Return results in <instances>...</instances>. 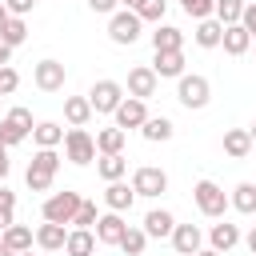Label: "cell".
Wrapping results in <instances>:
<instances>
[{"mask_svg":"<svg viewBox=\"0 0 256 256\" xmlns=\"http://www.w3.org/2000/svg\"><path fill=\"white\" fill-rule=\"evenodd\" d=\"M140 36H144V20H140L136 8H120V12L108 16V40H112V44L128 48V44H136Z\"/></svg>","mask_w":256,"mask_h":256,"instance_id":"6da1fadb","label":"cell"},{"mask_svg":"<svg viewBox=\"0 0 256 256\" xmlns=\"http://www.w3.org/2000/svg\"><path fill=\"white\" fill-rule=\"evenodd\" d=\"M192 200H196V208H200L208 220H224V212L232 208L228 192H224L216 180H196V188H192Z\"/></svg>","mask_w":256,"mask_h":256,"instance_id":"7a4b0ae2","label":"cell"},{"mask_svg":"<svg viewBox=\"0 0 256 256\" xmlns=\"http://www.w3.org/2000/svg\"><path fill=\"white\" fill-rule=\"evenodd\" d=\"M80 204H84V196H80V192H72V188H64V192H52V196L44 200L40 216H44V220H52V224H72V220H76V212H80Z\"/></svg>","mask_w":256,"mask_h":256,"instance_id":"3957f363","label":"cell"},{"mask_svg":"<svg viewBox=\"0 0 256 256\" xmlns=\"http://www.w3.org/2000/svg\"><path fill=\"white\" fill-rule=\"evenodd\" d=\"M176 100H180L188 112H200V108H208V100H212V84H208L204 76H196V72H192V76L184 72V76L176 80Z\"/></svg>","mask_w":256,"mask_h":256,"instance_id":"277c9868","label":"cell"},{"mask_svg":"<svg viewBox=\"0 0 256 256\" xmlns=\"http://www.w3.org/2000/svg\"><path fill=\"white\" fill-rule=\"evenodd\" d=\"M100 152H96V136L88 132V128H68L64 132V160H72V164H92Z\"/></svg>","mask_w":256,"mask_h":256,"instance_id":"5b68a950","label":"cell"},{"mask_svg":"<svg viewBox=\"0 0 256 256\" xmlns=\"http://www.w3.org/2000/svg\"><path fill=\"white\" fill-rule=\"evenodd\" d=\"M32 128H36V124H32V112L16 104V108H8V116L0 120V140H4L8 148H16V144H24V140L32 136Z\"/></svg>","mask_w":256,"mask_h":256,"instance_id":"8992f818","label":"cell"},{"mask_svg":"<svg viewBox=\"0 0 256 256\" xmlns=\"http://www.w3.org/2000/svg\"><path fill=\"white\" fill-rule=\"evenodd\" d=\"M132 188H136V196L156 200V196H164V192H168V172H164V168H156V164H140V168L132 172Z\"/></svg>","mask_w":256,"mask_h":256,"instance_id":"52a82bcc","label":"cell"},{"mask_svg":"<svg viewBox=\"0 0 256 256\" xmlns=\"http://www.w3.org/2000/svg\"><path fill=\"white\" fill-rule=\"evenodd\" d=\"M88 100H92V112L112 116V112L120 108V100H124V84H120V80H96L92 92H88Z\"/></svg>","mask_w":256,"mask_h":256,"instance_id":"ba28073f","label":"cell"},{"mask_svg":"<svg viewBox=\"0 0 256 256\" xmlns=\"http://www.w3.org/2000/svg\"><path fill=\"white\" fill-rule=\"evenodd\" d=\"M64 80H68V68L60 60H40L32 68V84L40 92H64Z\"/></svg>","mask_w":256,"mask_h":256,"instance_id":"9c48e42d","label":"cell"},{"mask_svg":"<svg viewBox=\"0 0 256 256\" xmlns=\"http://www.w3.org/2000/svg\"><path fill=\"white\" fill-rule=\"evenodd\" d=\"M156 88H160V76L152 72V64H136L128 72V96L148 100V96H156Z\"/></svg>","mask_w":256,"mask_h":256,"instance_id":"30bf717a","label":"cell"},{"mask_svg":"<svg viewBox=\"0 0 256 256\" xmlns=\"http://www.w3.org/2000/svg\"><path fill=\"white\" fill-rule=\"evenodd\" d=\"M112 116H116V128H124V132H128V128H140V124L148 120V100L124 96V100H120V108H116Z\"/></svg>","mask_w":256,"mask_h":256,"instance_id":"8fae6325","label":"cell"},{"mask_svg":"<svg viewBox=\"0 0 256 256\" xmlns=\"http://www.w3.org/2000/svg\"><path fill=\"white\" fill-rule=\"evenodd\" d=\"M168 240H172V248H176V256H196V252L204 248V232H200L196 224H176Z\"/></svg>","mask_w":256,"mask_h":256,"instance_id":"7c38bea8","label":"cell"},{"mask_svg":"<svg viewBox=\"0 0 256 256\" xmlns=\"http://www.w3.org/2000/svg\"><path fill=\"white\" fill-rule=\"evenodd\" d=\"M92 232H96V240H100V244H120V236L128 232L124 212H112V208H108V212L96 220V228H92Z\"/></svg>","mask_w":256,"mask_h":256,"instance_id":"4fadbf2b","label":"cell"},{"mask_svg":"<svg viewBox=\"0 0 256 256\" xmlns=\"http://www.w3.org/2000/svg\"><path fill=\"white\" fill-rule=\"evenodd\" d=\"M152 72H156L160 80H180V76H184V48H176V52H156Z\"/></svg>","mask_w":256,"mask_h":256,"instance_id":"5bb4252c","label":"cell"},{"mask_svg":"<svg viewBox=\"0 0 256 256\" xmlns=\"http://www.w3.org/2000/svg\"><path fill=\"white\" fill-rule=\"evenodd\" d=\"M92 116L96 112H92L88 96H64V120H68V128H88Z\"/></svg>","mask_w":256,"mask_h":256,"instance_id":"9a60e30c","label":"cell"},{"mask_svg":"<svg viewBox=\"0 0 256 256\" xmlns=\"http://www.w3.org/2000/svg\"><path fill=\"white\" fill-rule=\"evenodd\" d=\"M132 200H136V188H132V184H124V180H108V188H104V208H112V212H128Z\"/></svg>","mask_w":256,"mask_h":256,"instance_id":"2e32d148","label":"cell"},{"mask_svg":"<svg viewBox=\"0 0 256 256\" xmlns=\"http://www.w3.org/2000/svg\"><path fill=\"white\" fill-rule=\"evenodd\" d=\"M144 232H148V240H164V236H172V228H176V216L168 212V208H152L148 216H144V224H140Z\"/></svg>","mask_w":256,"mask_h":256,"instance_id":"e0dca14e","label":"cell"},{"mask_svg":"<svg viewBox=\"0 0 256 256\" xmlns=\"http://www.w3.org/2000/svg\"><path fill=\"white\" fill-rule=\"evenodd\" d=\"M220 48H224L228 56H244V52L252 48V32H248L244 24H224V40H220Z\"/></svg>","mask_w":256,"mask_h":256,"instance_id":"ac0fdd59","label":"cell"},{"mask_svg":"<svg viewBox=\"0 0 256 256\" xmlns=\"http://www.w3.org/2000/svg\"><path fill=\"white\" fill-rule=\"evenodd\" d=\"M252 148H256V144H252V132H248V128H228V132H224V156L248 160Z\"/></svg>","mask_w":256,"mask_h":256,"instance_id":"d6986e66","label":"cell"},{"mask_svg":"<svg viewBox=\"0 0 256 256\" xmlns=\"http://www.w3.org/2000/svg\"><path fill=\"white\" fill-rule=\"evenodd\" d=\"M96 232L92 228H68V240H64V252L68 256H92L96 252Z\"/></svg>","mask_w":256,"mask_h":256,"instance_id":"ffe728a7","label":"cell"},{"mask_svg":"<svg viewBox=\"0 0 256 256\" xmlns=\"http://www.w3.org/2000/svg\"><path fill=\"white\" fill-rule=\"evenodd\" d=\"M64 240H68V228H64V224L44 220V224L36 228V244H40L44 252H64Z\"/></svg>","mask_w":256,"mask_h":256,"instance_id":"44dd1931","label":"cell"},{"mask_svg":"<svg viewBox=\"0 0 256 256\" xmlns=\"http://www.w3.org/2000/svg\"><path fill=\"white\" fill-rule=\"evenodd\" d=\"M192 40H196L200 48H220V40H224V24H220L216 16H208V20H196V32H192Z\"/></svg>","mask_w":256,"mask_h":256,"instance_id":"7402d4cb","label":"cell"},{"mask_svg":"<svg viewBox=\"0 0 256 256\" xmlns=\"http://www.w3.org/2000/svg\"><path fill=\"white\" fill-rule=\"evenodd\" d=\"M172 132H176V124H172L168 116H148V120L140 124V136H144L148 144H164V140H172Z\"/></svg>","mask_w":256,"mask_h":256,"instance_id":"603a6c76","label":"cell"},{"mask_svg":"<svg viewBox=\"0 0 256 256\" xmlns=\"http://www.w3.org/2000/svg\"><path fill=\"white\" fill-rule=\"evenodd\" d=\"M208 244H212L216 252H228V248H236V244H240V228H236V224H228V220H220V224H212V228H208Z\"/></svg>","mask_w":256,"mask_h":256,"instance_id":"cb8c5ba5","label":"cell"},{"mask_svg":"<svg viewBox=\"0 0 256 256\" xmlns=\"http://www.w3.org/2000/svg\"><path fill=\"white\" fill-rule=\"evenodd\" d=\"M152 48H156V52H176V48H184V32H180L176 24H156Z\"/></svg>","mask_w":256,"mask_h":256,"instance_id":"d4e9b609","label":"cell"},{"mask_svg":"<svg viewBox=\"0 0 256 256\" xmlns=\"http://www.w3.org/2000/svg\"><path fill=\"white\" fill-rule=\"evenodd\" d=\"M32 144H36V148H60V144H64V128H60L56 120H40V124L32 128Z\"/></svg>","mask_w":256,"mask_h":256,"instance_id":"484cf974","label":"cell"},{"mask_svg":"<svg viewBox=\"0 0 256 256\" xmlns=\"http://www.w3.org/2000/svg\"><path fill=\"white\" fill-rule=\"evenodd\" d=\"M96 172H100V180H104V184H108V180H124V172H128V160H124V152L96 156Z\"/></svg>","mask_w":256,"mask_h":256,"instance_id":"4316f807","label":"cell"},{"mask_svg":"<svg viewBox=\"0 0 256 256\" xmlns=\"http://www.w3.org/2000/svg\"><path fill=\"white\" fill-rule=\"evenodd\" d=\"M0 236H4V244H8L12 252H32V244H36V232H32L28 224H12V228H4Z\"/></svg>","mask_w":256,"mask_h":256,"instance_id":"83f0119b","label":"cell"},{"mask_svg":"<svg viewBox=\"0 0 256 256\" xmlns=\"http://www.w3.org/2000/svg\"><path fill=\"white\" fill-rule=\"evenodd\" d=\"M228 200H232V208H236V212L252 216V212H256V180H240V184L232 188V196H228Z\"/></svg>","mask_w":256,"mask_h":256,"instance_id":"f1b7e54d","label":"cell"},{"mask_svg":"<svg viewBox=\"0 0 256 256\" xmlns=\"http://www.w3.org/2000/svg\"><path fill=\"white\" fill-rule=\"evenodd\" d=\"M124 140H128L124 128H116V124H112V128H100V132H96V152H100V156H108V152H124Z\"/></svg>","mask_w":256,"mask_h":256,"instance_id":"f546056e","label":"cell"},{"mask_svg":"<svg viewBox=\"0 0 256 256\" xmlns=\"http://www.w3.org/2000/svg\"><path fill=\"white\" fill-rule=\"evenodd\" d=\"M124 256H144V248H148V232L144 228H136V224H128V232L120 236V244H116Z\"/></svg>","mask_w":256,"mask_h":256,"instance_id":"4dcf8cb0","label":"cell"},{"mask_svg":"<svg viewBox=\"0 0 256 256\" xmlns=\"http://www.w3.org/2000/svg\"><path fill=\"white\" fill-rule=\"evenodd\" d=\"M0 40H4L8 48H20V44L28 40V24H24V16H8V24L0 28Z\"/></svg>","mask_w":256,"mask_h":256,"instance_id":"1f68e13d","label":"cell"},{"mask_svg":"<svg viewBox=\"0 0 256 256\" xmlns=\"http://www.w3.org/2000/svg\"><path fill=\"white\" fill-rule=\"evenodd\" d=\"M28 168L56 176V172H60V152H56V148H36V156H32V164H28Z\"/></svg>","mask_w":256,"mask_h":256,"instance_id":"d6a6232c","label":"cell"},{"mask_svg":"<svg viewBox=\"0 0 256 256\" xmlns=\"http://www.w3.org/2000/svg\"><path fill=\"white\" fill-rule=\"evenodd\" d=\"M244 4H248V0H216V20H220V24H240Z\"/></svg>","mask_w":256,"mask_h":256,"instance_id":"836d02e7","label":"cell"},{"mask_svg":"<svg viewBox=\"0 0 256 256\" xmlns=\"http://www.w3.org/2000/svg\"><path fill=\"white\" fill-rule=\"evenodd\" d=\"M164 8H168V0H140L136 4V12H140L144 24H160L164 20Z\"/></svg>","mask_w":256,"mask_h":256,"instance_id":"e575fe53","label":"cell"},{"mask_svg":"<svg viewBox=\"0 0 256 256\" xmlns=\"http://www.w3.org/2000/svg\"><path fill=\"white\" fill-rule=\"evenodd\" d=\"M180 8H184V16H192V20L216 16V0H180Z\"/></svg>","mask_w":256,"mask_h":256,"instance_id":"d590c367","label":"cell"},{"mask_svg":"<svg viewBox=\"0 0 256 256\" xmlns=\"http://www.w3.org/2000/svg\"><path fill=\"white\" fill-rule=\"evenodd\" d=\"M52 180H56V176H48V172H36V168H28V172H24V184H28V192H48V188H52Z\"/></svg>","mask_w":256,"mask_h":256,"instance_id":"8d00e7d4","label":"cell"},{"mask_svg":"<svg viewBox=\"0 0 256 256\" xmlns=\"http://www.w3.org/2000/svg\"><path fill=\"white\" fill-rule=\"evenodd\" d=\"M96 220H100L96 204H92V200H84V204H80V212H76V220H72V228H96Z\"/></svg>","mask_w":256,"mask_h":256,"instance_id":"74e56055","label":"cell"},{"mask_svg":"<svg viewBox=\"0 0 256 256\" xmlns=\"http://www.w3.org/2000/svg\"><path fill=\"white\" fill-rule=\"evenodd\" d=\"M20 88V72L12 64H0V96H12Z\"/></svg>","mask_w":256,"mask_h":256,"instance_id":"f35d334b","label":"cell"},{"mask_svg":"<svg viewBox=\"0 0 256 256\" xmlns=\"http://www.w3.org/2000/svg\"><path fill=\"white\" fill-rule=\"evenodd\" d=\"M240 24H244V28L252 32V40H256V0H248V4H244V16H240Z\"/></svg>","mask_w":256,"mask_h":256,"instance_id":"ab89813d","label":"cell"},{"mask_svg":"<svg viewBox=\"0 0 256 256\" xmlns=\"http://www.w3.org/2000/svg\"><path fill=\"white\" fill-rule=\"evenodd\" d=\"M4 4H8V12H12V16H28L36 0H4Z\"/></svg>","mask_w":256,"mask_h":256,"instance_id":"60d3db41","label":"cell"},{"mask_svg":"<svg viewBox=\"0 0 256 256\" xmlns=\"http://www.w3.org/2000/svg\"><path fill=\"white\" fill-rule=\"evenodd\" d=\"M116 4H120V0H88V8H92V12H100V16H112V12H116Z\"/></svg>","mask_w":256,"mask_h":256,"instance_id":"b9f144b4","label":"cell"},{"mask_svg":"<svg viewBox=\"0 0 256 256\" xmlns=\"http://www.w3.org/2000/svg\"><path fill=\"white\" fill-rule=\"evenodd\" d=\"M12 212H16V208H4V204H0V232L16 224V216H12Z\"/></svg>","mask_w":256,"mask_h":256,"instance_id":"7bdbcfd3","label":"cell"},{"mask_svg":"<svg viewBox=\"0 0 256 256\" xmlns=\"http://www.w3.org/2000/svg\"><path fill=\"white\" fill-rule=\"evenodd\" d=\"M0 204H4V208H16V192L4 188V184H0Z\"/></svg>","mask_w":256,"mask_h":256,"instance_id":"ee69618b","label":"cell"},{"mask_svg":"<svg viewBox=\"0 0 256 256\" xmlns=\"http://www.w3.org/2000/svg\"><path fill=\"white\" fill-rule=\"evenodd\" d=\"M8 172H12V160H8V148H4V152H0V184L8 180Z\"/></svg>","mask_w":256,"mask_h":256,"instance_id":"f6af8a7d","label":"cell"},{"mask_svg":"<svg viewBox=\"0 0 256 256\" xmlns=\"http://www.w3.org/2000/svg\"><path fill=\"white\" fill-rule=\"evenodd\" d=\"M244 244H248V252H252V256H256V228H252V232H248V236H244Z\"/></svg>","mask_w":256,"mask_h":256,"instance_id":"bcb514c9","label":"cell"},{"mask_svg":"<svg viewBox=\"0 0 256 256\" xmlns=\"http://www.w3.org/2000/svg\"><path fill=\"white\" fill-rule=\"evenodd\" d=\"M8 16H12V12H8V4H4V0H0V28H4V24H8Z\"/></svg>","mask_w":256,"mask_h":256,"instance_id":"7dc6e473","label":"cell"},{"mask_svg":"<svg viewBox=\"0 0 256 256\" xmlns=\"http://www.w3.org/2000/svg\"><path fill=\"white\" fill-rule=\"evenodd\" d=\"M196 256H224V252H216V248H200Z\"/></svg>","mask_w":256,"mask_h":256,"instance_id":"c3c4849f","label":"cell"},{"mask_svg":"<svg viewBox=\"0 0 256 256\" xmlns=\"http://www.w3.org/2000/svg\"><path fill=\"white\" fill-rule=\"evenodd\" d=\"M0 256H16V252H12L8 244H4V236H0Z\"/></svg>","mask_w":256,"mask_h":256,"instance_id":"681fc988","label":"cell"},{"mask_svg":"<svg viewBox=\"0 0 256 256\" xmlns=\"http://www.w3.org/2000/svg\"><path fill=\"white\" fill-rule=\"evenodd\" d=\"M120 4H124V8H136V4H140V0H120Z\"/></svg>","mask_w":256,"mask_h":256,"instance_id":"f907efd6","label":"cell"},{"mask_svg":"<svg viewBox=\"0 0 256 256\" xmlns=\"http://www.w3.org/2000/svg\"><path fill=\"white\" fill-rule=\"evenodd\" d=\"M248 132H252V144H256V120H252V128H248Z\"/></svg>","mask_w":256,"mask_h":256,"instance_id":"816d5d0a","label":"cell"},{"mask_svg":"<svg viewBox=\"0 0 256 256\" xmlns=\"http://www.w3.org/2000/svg\"><path fill=\"white\" fill-rule=\"evenodd\" d=\"M4 148H8V144H4V140H0V152H4Z\"/></svg>","mask_w":256,"mask_h":256,"instance_id":"f5cc1de1","label":"cell"},{"mask_svg":"<svg viewBox=\"0 0 256 256\" xmlns=\"http://www.w3.org/2000/svg\"><path fill=\"white\" fill-rule=\"evenodd\" d=\"M16 256H32V252H16Z\"/></svg>","mask_w":256,"mask_h":256,"instance_id":"db71d44e","label":"cell"}]
</instances>
